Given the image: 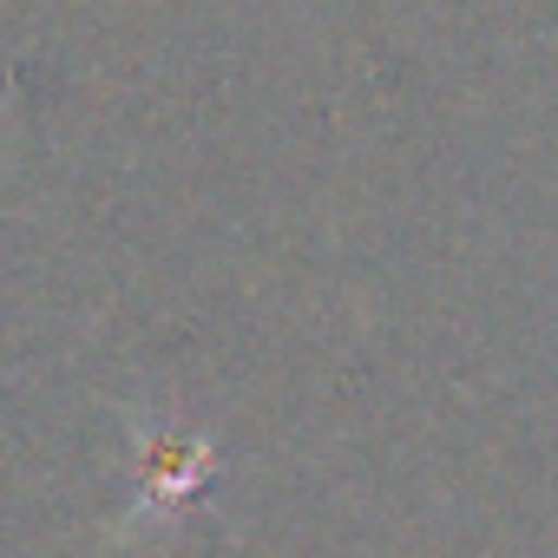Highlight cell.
Masks as SVG:
<instances>
[{"mask_svg": "<svg viewBox=\"0 0 558 558\" xmlns=\"http://www.w3.org/2000/svg\"><path fill=\"white\" fill-rule=\"evenodd\" d=\"M210 486V453L204 447H184V440H158V447H145V460H138V519L151 525H165V519H178V512H191V499Z\"/></svg>", "mask_w": 558, "mask_h": 558, "instance_id": "obj_1", "label": "cell"}]
</instances>
